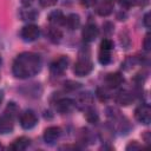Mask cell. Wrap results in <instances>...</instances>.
I'll return each mask as SVG.
<instances>
[{
  "instance_id": "obj_1",
  "label": "cell",
  "mask_w": 151,
  "mask_h": 151,
  "mask_svg": "<svg viewBox=\"0 0 151 151\" xmlns=\"http://www.w3.org/2000/svg\"><path fill=\"white\" fill-rule=\"evenodd\" d=\"M42 61L39 54L33 52H22L17 55L13 61L12 72L14 77L20 79L31 78L38 74L41 70Z\"/></svg>"
},
{
  "instance_id": "obj_2",
  "label": "cell",
  "mask_w": 151,
  "mask_h": 151,
  "mask_svg": "<svg viewBox=\"0 0 151 151\" xmlns=\"http://www.w3.org/2000/svg\"><path fill=\"white\" fill-rule=\"evenodd\" d=\"M93 70V63L90 58L88 54H79L74 67H73V72L76 76L78 77H85L87 74H90Z\"/></svg>"
},
{
  "instance_id": "obj_3",
  "label": "cell",
  "mask_w": 151,
  "mask_h": 151,
  "mask_svg": "<svg viewBox=\"0 0 151 151\" xmlns=\"http://www.w3.org/2000/svg\"><path fill=\"white\" fill-rule=\"evenodd\" d=\"M112 50H113V41L111 39H103L100 42V48H99V63L101 65H107L112 60Z\"/></svg>"
},
{
  "instance_id": "obj_4",
  "label": "cell",
  "mask_w": 151,
  "mask_h": 151,
  "mask_svg": "<svg viewBox=\"0 0 151 151\" xmlns=\"http://www.w3.org/2000/svg\"><path fill=\"white\" fill-rule=\"evenodd\" d=\"M20 125L25 130H29L34 127L38 123V117L32 110H26L20 114Z\"/></svg>"
},
{
  "instance_id": "obj_5",
  "label": "cell",
  "mask_w": 151,
  "mask_h": 151,
  "mask_svg": "<svg viewBox=\"0 0 151 151\" xmlns=\"http://www.w3.org/2000/svg\"><path fill=\"white\" fill-rule=\"evenodd\" d=\"M20 35H21L22 40H25V41H28V42L29 41H34L40 35V28L37 25H33V24L26 25V26H24L21 28Z\"/></svg>"
},
{
  "instance_id": "obj_6",
  "label": "cell",
  "mask_w": 151,
  "mask_h": 151,
  "mask_svg": "<svg viewBox=\"0 0 151 151\" xmlns=\"http://www.w3.org/2000/svg\"><path fill=\"white\" fill-rule=\"evenodd\" d=\"M67 66H68V58L65 55H61L51 64L50 70L53 76L58 77V76H61L67 70Z\"/></svg>"
},
{
  "instance_id": "obj_7",
  "label": "cell",
  "mask_w": 151,
  "mask_h": 151,
  "mask_svg": "<svg viewBox=\"0 0 151 151\" xmlns=\"http://www.w3.org/2000/svg\"><path fill=\"white\" fill-rule=\"evenodd\" d=\"M134 117L142 124H145V125L150 124V122H151V109H150V106L147 104L139 105L134 111Z\"/></svg>"
},
{
  "instance_id": "obj_8",
  "label": "cell",
  "mask_w": 151,
  "mask_h": 151,
  "mask_svg": "<svg viewBox=\"0 0 151 151\" xmlns=\"http://www.w3.org/2000/svg\"><path fill=\"white\" fill-rule=\"evenodd\" d=\"M98 33H99V31H98L97 25H96L94 22H87V24L85 25V27L83 28L81 35H83L84 41H86V42H92V41H94L96 38L98 37Z\"/></svg>"
},
{
  "instance_id": "obj_9",
  "label": "cell",
  "mask_w": 151,
  "mask_h": 151,
  "mask_svg": "<svg viewBox=\"0 0 151 151\" xmlns=\"http://www.w3.org/2000/svg\"><path fill=\"white\" fill-rule=\"evenodd\" d=\"M61 136V130L58 126H50L44 132V140L47 144H53Z\"/></svg>"
},
{
  "instance_id": "obj_10",
  "label": "cell",
  "mask_w": 151,
  "mask_h": 151,
  "mask_svg": "<svg viewBox=\"0 0 151 151\" xmlns=\"http://www.w3.org/2000/svg\"><path fill=\"white\" fill-rule=\"evenodd\" d=\"M112 11H113V0H101L96 7L97 14H99L101 17L110 15L112 13Z\"/></svg>"
},
{
  "instance_id": "obj_11",
  "label": "cell",
  "mask_w": 151,
  "mask_h": 151,
  "mask_svg": "<svg viewBox=\"0 0 151 151\" xmlns=\"http://www.w3.org/2000/svg\"><path fill=\"white\" fill-rule=\"evenodd\" d=\"M124 81L123 76L119 72H114V73H110L106 76L105 78V84L110 87V88H117L118 86H120Z\"/></svg>"
},
{
  "instance_id": "obj_12",
  "label": "cell",
  "mask_w": 151,
  "mask_h": 151,
  "mask_svg": "<svg viewBox=\"0 0 151 151\" xmlns=\"http://www.w3.org/2000/svg\"><path fill=\"white\" fill-rule=\"evenodd\" d=\"M74 101L70 98H61L55 103V110L60 113H67L74 107Z\"/></svg>"
},
{
  "instance_id": "obj_13",
  "label": "cell",
  "mask_w": 151,
  "mask_h": 151,
  "mask_svg": "<svg viewBox=\"0 0 151 151\" xmlns=\"http://www.w3.org/2000/svg\"><path fill=\"white\" fill-rule=\"evenodd\" d=\"M93 101V97L90 92H84V93H80L77 101H74V104L81 109V110H86L88 107H91V104Z\"/></svg>"
},
{
  "instance_id": "obj_14",
  "label": "cell",
  "mask_w": 151,
  "mask_h": 151,
  "mask_svg": "<svg viewBox=\"0 0 151 151\" xmlns=\"http://www.w3.org/2000/svg\"><path fill=\"white\" fill-rule=\"evenodd\" d=\"M14 127V123H13V118L9 117L8 114H2L0 117V133L5 134V133H9L13 131Z\"/></svg>"
},
{
  "instance_id": "obj_15",
  "label": "cell",
  "mask_w": 151,
  "mask_h": 151,
  "mask_svg": "<svg viewBox=\"0 0 151 151\" xmlns=\"http://www.w3.org/2000/svg\"><path fill=\"white\" fill-rule=\"evenodd\" d=\"M67 29L70 31H74L77 29L79 26H80V18L78 14L76 13H71L68 14L67 17H65V20H64V24H63Z\"/></svg>"
},
{
  "instance_id": "obj_16",
  "label": "cell",
  "mask_w": 151,
  "mask_h": 151,
  "mask_svg": "<svg viewBox=\"0 0 151 151\" xmlns=\"http://www.w3.org/2000/svg\"><path fill=\"white\" fill-rule=\"evenodd\" d=\"M132 101H133V94L127 90H122L116 96V103L119 105L126 106V105H130Z\"/></svg>"
},
{
  "instance_id": "obj_17",
  "label": "cell",
  "mask_w": 151,
  "mask_h": 151,
  "mask_svg": "<svg viewBox=\"0 0 151 151\" xmlns=\"http://www.w3.org/2000/svg\"><path fill=\"white\" fill-rule=\"evenodd\" d=\"M31 144V139L27 138V137H19L17 138L12 144H11V149L14 150V151H22V150H26Z\"/></svg>"
},
{
  "instance_id": "obj_18",
  "label": "cell",
  "mask_w": 151,
  "mask_h": 151,
  "mask_svg": "<svg viewBox=\"0 0 151 151\" xmlns=\"http://www.w3.org/2000/svg\"><path fill=\"white\" fill-rule=\"evenodd\" d=\"M47 20L48 22L52 25V26H60L64 24V20H65V15L63 14L61 11H53L48 14L47 17Z\"/></svg>"
},
{
  "instance_id": "obj_19",
  "label": "cell",
  "mask_w": 151,
  "mask_h": 151,
  "mask_svg": "<svg viewBox=\"0 0 151 151\" xmlns=\"http://www.w3.org/2000/svg\"><path fill=\"white\" fill-rule=\"evenodd\" d=\"M46 35H47V38H48L52 42H54V44L59 42V41L61 40V38H63V33H61V31H60L57 26H50V27L46 29Z\"/></svg>"
},
{
  "instance_id": "obj_20",
  "label": "cell",
  "mask_w": 151,
  "mask_h": 151,
  "mask_svg": "<svg viewBox=\"0 0 151 151\" xmlns=\"http://www.w3.org/2000/svg\"><path fill=\"white\" fill-rule=\"evenodd\" d=\"M20 17L22 20H34L38 17V12L34 11L33 8H25L20 12Z\"/></svg>"
},
{
  "instance_id": "obj_21",
  "label": "cell",
  "mask_w": 151,
  "mask_h": 151,
  "mask_svg": "<svg viewBox=\"0 0 151 151\" xmlns=\"http://www.w3.org/2000/svg\"><path fill=\"white\" fill-rule=\"evenodd\" d=\"M86 119L88 120V123H92V124L97 123V122H98V119H99L97 111H96L94 109H92V107L86 109Z\"/></svg>"
},
{
  "instance_id": "obj_22",
  "label": "cell",
  "mask_w": 151,
  "mask_h": 151,
  "mask_svg": "<svg viewBox=\"0 0 151 151\" xmlns=\"http://www.w3.org/2000/svg\"><path fill=\"white\" fill-rule=\"evenodd\" d=\"M18 111H19V109H18L17 104H15V103H9V104L7 105V107H6V110H5V113L8 114L9 117L14 118V117L17 116Z\"/></svg>"
},
{
  "instance_id": "obj_23",
  "label": "cell",
  "mask_w": 151,
  "mask_h": 151,
  "mask_svg": "<svg viewBox=\"0 0 151 151\" xmlns=\"http://www.w3.org/2000/svg\"><path fill=\"white\" fill-rule=\"evenodd\" d=\"M97 97H98L101 101H103V100L105 101V100L109 99V93H107L104 88H98V90H97Z\"/></svg>"
},
{
  "instance_id": "obj_24",
  "label": "cell",
  "mask_w": 151,
  "mask_h": 151,
  "mask_svg": "<svg viewBox=\"0 0 151 151\" xmlns=\"http://www.w3.org/2000/svg\"><path fill=\"white\" fill-rule=\"evenodd\" d=\"M143 47L145 51H150L151 48V38H150V33H147L144 38V42H143Z\"/></svg>"
},
{
  "instance_id": "obj_25",
  "label": "cell",
  "mask_w": 151,
  "mask_h": 151,
  "mask_svg": "<svg viewBox=\"0 0 151 151\" xmlns=\"http://www.w3.org/2000/svg\"><path fill=\"white\" fill-rule=\"evenodd\" d=\"M57 2L58 0H39L40 6L42 7H51V6H54Z\"/></svg>"
},
{
  "instance_id": "obj_26",
  "label": "cell",
  "mask_w": 151,
  "mask_h": 151,
  "mask_svg": "<svg viewBox=\"0 0 151 151\" xmlns=\"http://www.w3.org/2000/svg\"><path fill=\"white\" fill-rule=\"evenodd\" d=\"M137 149H142V145L138 144L136 140H132L126 145V150H137Z\"/></svg>"
},
{
  "instance_id": "obj_27",
  "label": "cell",
  "mask_w": 151,
  "mask_h": 151,
  "mask_svg": "<svg viewBox=\"0 0 151 151\" xmlns=\"http://www.w3.org/2000/svg\"><path fill=\"white\" fill-rule=\"evenodd\" d=\"M143 22H144L145 27H147V28L151 26V22H150V13H149V12L145 13V15H144V18H143Z\"/></svg>"
},
{
  "instance_id": "obj_28",
  "label": "cell",
  "mask_w": 151,
  "mask_h": 151,
  "mask_svg": "<svg viewBox=\"0 0 151 151\" xmlns=\"http://www.w3.org/2000/svg\"><path fill=\"white\" fill-rule=\"evenodd\" d=\"M120 4L124 7H130V6L136 4V0H120Z\"/></svg>"
},
{
  "instance_id": "obj_29",
  "label": "cell",
  "mask_w": 151,
  "mask_h": 151,
  "mask_svg": "<svg viewBox=\"0 0 151 151\" xmlns=\"http://www.w3.org/2000/svg\"><path fill=\"white\" fill-rule=\"evenodd\" d=\"M97 2V0H83V4L87 7H91V6H94V4Z\"/></svg>"
},
{
  "instance_id": "obj_30",
  "label": "cell",
  "mask_w": 151,
  "mask_h": 151,
  "mask_svg": "<svg viewBox=\"0 0 151 151\" xmlns=\"http://www.w3.org/2000/svg\"><path fill=\"white\" fill-rule=\"evenodd\" d=\"M21 2H22V5H24V6L28 7V6H31V5H32L33 0H21Z\"/></svg>"
},
{
  "instance_id": "obj_31",
  "label": "cell",
  "mask_w": 151,
  "mask_h": 151,
  "mask_svg": "<svg viewBox=\"0 0 151 151\" xmlns=\"http://www.w3.org/2000/svg\"><path fill=\"white\" fill-rule=\"evenodd\" d=\"M147 2H149V0H136V4L142 5V6H145Z\"/></svg>"
},
{
  "instance_id": "obj_32",
  "label": "cell",
  "mask_w": 151,
  "mask_h": 151,
  "mask_svg": "<svg viewBox=\"0 0 151 151\" xmlns=\"http://www.w3.org/2000/svg\"><path fill=\"white\" fill-rule=\"evenodd\" d=\"M2 99H4V94H2V91H0V104H1Z\"/></svg>"
},
{
  "instance_id": "obj_33",
  "label": "cell",
  "mask_w": 151,
  "mask_h": 151,
  "mask_svg": "<svg viewBox=\"0 0 151 151\" xmlns=\"http://www.w3.org/2000/svg\"><path fill=\"white\" fill-rule=\"evenodd\" d=\"M1 149H4V146H2L1 144H0V150H1Z\"/></svg>"
},
{
  "instance_id": "obj_34",
  "label": "cell",
  "mask_w": 151,
  "mask_h": 151,
  "mask_svg": "<svg viewBox=\"0 0 151 151\" xmlns=\"http://www.w3.org/2000/svg\"><path fill=\"white\" fill-rule=\"evenodd\" d=\"M0 64H1V57H0Z\"/></svg>"
}]
</instances>
